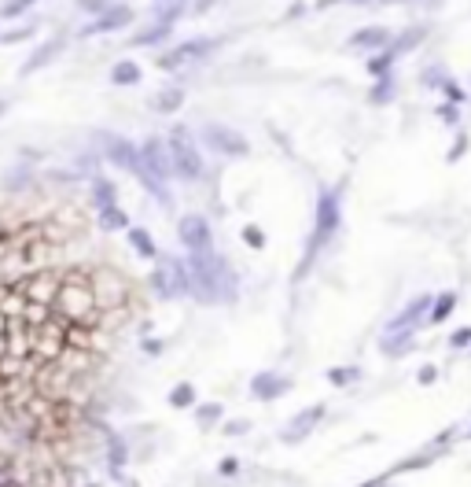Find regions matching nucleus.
Wrapping results in <instances>:
<instances>
[{"instance_id":"6e6552de","label":"nucleus","mask_w":471,"mask_h":487,"mask_svg":"<svg viewBox=\"0 0 471 487\" xmlns=\"http://www.w3.org/2000/svg\"><path fill=\"white\" fill-rule=\"evenodd\" d=\"M199 144H206V151L225 156V159H247V156H251V140H247L240 130L221 126V122H206L203 126V130H199Z\"/></svg>"},{"instance_id":"4d7b16f0","label":"nucleus","mask_w":471,"mask_h":487,"mask_svg":"<svg viewBox=\"0 0 471 487\" xmlns=\"http://www.w3.org/2000/svg\"><path fill=\"white\" fill-rule=\"evenodd\" d=\"M151 4H155V0H151Z\"/></svg>"},{"instance_id":"aec40b11","label":"nucleus","mask_w":471,"mask_h":487,"mask_svg":"<svg viewBox=\"0 0 471 487\" xmlns=\"http://www.w3.org/2000/svg\"><path fill=\"white\" fill-rule=\"evenodd\" d=\"M148 107H151L155 114H177L180 107H185V89H180V85H166V89H159V93L148 100Z\"/></svg>"},{"instance_id":"3c124183","label":"nucleus","mask_w":471,"mask_h":487,"mask_svg":"<svg viewBox=\"0 0 471 487\" xmlns=\"http://www.w3.org/2000/svg\"><path fill=\"white\" fill-rule=\"evenodd\" d=\"M306 15V4H291L287 8V19H302Z\"/></svg>"},{"instance_id":"9d476101","label":"nucleus","mask_w":471,"mask_h":487,"mask_svg":"<svg viewBox=\"0 0 471 487\" xmlns=\"http://www.w3.org/2000/svg\"><path fill=\"white\" fill-rule=\"evenodd\" d=\"M177 240L188 255H203V251H214V229H210V218L206 214H185L177 222Z\"/></svg>"},{"instance_id":"ddd939ff","label":"nucleus","mask_w":471,"mask_h":487,"mask_svg":"<svg viewBox=\"0 0 471 487\" xmlns=\"http://www.w3.org/2000/svg\"><path fill=\"white\" fill-rule=\"evenodd\" d=\"M324 403H313V406H306V410H298V414L284 425V432H280V443H287V447H295V443H302V440H309L313 435V428L324 421Z\"/></svg>"},{"instance_id":"f8f14e48","label":"nucleus","mask_w":471,"mask_h":487,"mask_svg":"<svg viewBox=\"0 0 471 487\" xmlns=\"http://www.w3.org/2000/svg\"><path fill=\"white\" fill-rule=\"evenodd\" d=\"M140 166L155 177H162V181H173V163H169V144L166 137H148L140 140Z\"/></svg>"},{"instance_id":"72a5a7b5","label":"nucleus","mask_w":471,"mask_h":487,"mask_svg":"<svg viewBox=\"0 0 471 487\" xmlns=\"http://www.w3.org/2000/svg\"><path fill=\"white\" fill-rule=\"evenodd\" d=\"M169 406H173V410H188V406H195V384H188V380L173 384V388H169Z\"/></svg>"},{"instance_id":"bb28decb","label":"nucleus","mask_w":471,"mask_h":487,"mask_svg":"<svg viewBox=\"0 0 471 487\" xmlns=\"http://www.w3.org/2000/svg\"><path fill=\"white\" fill-rule=\"evenodd\" d=\"M456 299H461V296H456L453 288L438 292V296H431V310H427V322H431V325H442V322H446V317H449V314L456 310Z\"/></svg>"},{"instance_id":"6e6d98bb","label":"nucleus","mask_w":471,"mask_h":487,"mask_svg":"<svg viewBox=\"0 0 471 487\" xmlns=\"http://www.w3.org/2000/svg\"><path fill=\"white\" fill-rule=\"evenodd\" d=\"M468 100H471V93H468Z\"/></svg>"},{"instance_id":"0eeeda50","label":"nucleus","mask_w":471,"mask_h":487,"mask_svg":"<svg viewBox=\"0 0 471 487\" xmlns=\"http://www.w3.org/2000/svg\"><path fill=\"white\" fill-rule=\"evenodd\" d=\"M137 22V11L133 4H122V0H111V4H103L96 15H88V22L82 30H77L74 37H82V41H88V37H107V33H122Z\"/></svg>"},{"instance_id":"f257e3e1","label":"nucleus","mask_w":471,"mask_h":487,"mask_svg":"<svg viewBox=\"0 0 471 487\" xmlns=\"http://www.w3.org/2000/svg\"><path fill=\"white\" fill-rule=\"evenodd\" d=\"M188 277H192L188 296L199 299L203 306H221L240 299V280H235L225 255H217V248L203 255H188Z\"/></svg>"},{"instance_id":"c03bdc74","label":"nucleus","mask_w":471,"mask_h":487,"mask_svg":"<svg viewBox=\"0 0 471 487\" xmlns=\"http://www.w3.org/2000/svg\"><path fill=\"white\" fill-rule=\"evenodd\" d=\"M335 4H383V0H317V11H324V8H335Z\"/></svg>"},{"instance_id":"de8ad7c7","label":"nucleus","mask_w":471,"mask_h":487,"mask_svg":"<svg viewBox=\"0 0 471 487\" xmlns=\"http://www.w3.org/2000/svg\"><path fill=\"white\" fill-rule=\"evenodd\" d=\"M103 4H111V0H77V11H82V15H96Z\"/></svg>"},{"instance_id":"1a4fd4ad","label":"nucleus","mask_w":471,"mask_h":487,"mask_svg":"<svg viewBox=\"0 0 471 487\" xmlns=\"http://www.w3.org/2000/svg\"><path fill=\"white\" fill-rule=\"evenodd\" d=\"M217 48H221V37H188V41L173 45L169 52L159 56V67L162 70H180V67H188V63L206 59L210 52H217Z\"/></svg>"},{"instance_id":"ea45409f","label":"nucleus","mask_w":471,"mask_h":487,"mask_svg":"<svg viewBox=\"0 0 471 487\" xmlns=\"http://www.w3.org/2000/svg\"><path fill=\"white\" fill-rule=\"evenodd\" d=\"M243 240L251 244L254 251H261V248H265V233H261L258 225H243Z\"/></svg>"},{"instance_id":"4be33fe9","label":"nucleus","mask_w":471,"mask_h":487,"mask_svg":"<svg viewBox=\"0 0 471 487\" xmlns=\"http://www.w3.org/2000/svg\"><path fill=\"white\" fill-rule=\"evenodd\" d=\"M169 270V280H173V296L185 299L192 292V277H188V259H177V255H159Z\"/></svg>"},{"instance_id":"603ef678","label":"nucleus","mask_w":471,"mask_h":487,"mask_svg":"<svg viewBox=\"0 0 471 487\" xmlns=\"http://www.w3.org/2000/svg\"><path fill=\"white\" fill-rule=\"evenodd\" d=\"M8 111H11V100H8V96H0V119H4Z\"/></svg>"},{"instance_id":"9b49d317","label":"nucleus","mask_w":471,"mask_h":487,"mask_svg":"<svg viewBox=\"0 0 471 487\" xmlns=\"http://www.w3.org/2000/svg\"><path fill=\"white\" fill-rule=\"evenodd\" d=\"M67 45H70V37L67 33H52L48 41H37L33 45V52L22 59V67H19V78H33L37 70H45V67H52L63 52H67Z\"/></svg>"},{"instance_id":"423d86ee","label":"nucleus","mask_w":471,"mask_h":487,"mask_svg":"<svg viewBox=\"0 0 471 487\" xmlns=\"http://www.w3.org/2000/svg\"><path fill=\"white\" fill-rule=\"evenodd\" d=\"M88 285H93V296H96V306L100 314H114V310H125L129 299H133V285L118 274V270H96L88 274Z\"/></svg>"},{"instance_id":"37998d69","label":"nucleus","mask_w":471,"mask_h":487,"mask_svg":"<svg viewBox=\"0 0 471 487\" xmlns=\"http://www.w3.org/2000/svg\"><path fill=\"white\" fill-rule=\"evenodd\" d=\"M438 119L449 122V126H456V122H461V111H456V104H449V100H446V104H438Z\"/></svg>"},{"instance_id":"2f4dec72","label":"nucleus","mask_w":471,"mask_h":487,"mask_svg":"<svg viewBox=\"0 0 471 487\" xmlns=\"http://www.w3.org/2000/svg\"><path fill=\"white\" fill-rule=\"evenodd\" d=\"M225 421V406L221 403H203V406H195V425L199 428H214Z\"/></svg>"},{"instance_id":"f03ea898","label":"nucleus","mask_w":471,"mask_h":487,"mask_svg":"<svg viewBox=\"0 0 471 487\" xmlns=\"http://www.w3.org/2000/svg\"><path fill=\"white\" fill-rule=\"evenodd\" d=\"M52 314L67 325H100V306L93 296V285H88V274L82 270H70L59 277V288L52 296Z\"/></svg>"},{"instance_id":"c756f323","label":"nucleus","mask_w":471,"mask_h":487,"mask_svg":"<svg viewBox=\"0 0 471 487\" xmlns=\"http://www.w3.org/2000/svg\"><path fill=\"white\" fill-rule=\"evenodd\" d=\"M148 288L155 292L159 299H177L173 296V280H169V270H166V262L162 259H155V270H151V277H148Z\"/></svg>"},{"instance_id":"dca6fc26","label":"nucleus","mask_w":471,"mask_h":487,"mask_svg":"<svg viewBox=\"0 0 471 487\" xmlns=\"http://www.w3.org/2000/svg\"><path fill=\"white\" fill-rule=\"evenodd\" d=\"M390 37H394L390 27H361L350 33V48L353 52H379V48L390 45Z\"/></svg>"},{"instance_id":"58836bf2","label":"nucleus","mask_w":471,"mask_h":487,"mask_svg":"<svg viewBox=\"0 0 471 487\" xmlns=\"http://www.w3.org/2000/svg\"><path fill=\"white\" fill-rule=\"evenodd\" d=\"M449 347H453V351L471 347V325H461V329H453V332H449Z\"/></svg>"},{"instance_id":"20e7f679","label":"nucleus","mask_w":471,"mask_h":487,"mask_svg":"<svg viewBox=\"0 0 471 487\" xmlns=\"http://www.w3.org/2000/svg\"><path fill=\"white\" fill-rule=\"evenodd\" d=\"M166 144H169V163H173V177L180 181H203L206 174V159H203V144L188 126H169L166 133Z\"/></svg>"},{"instance_id":"412c9836","label":"nucleus","mask_w":471,"mask_h":487,"mask_svg":"<svg viewBox=\"0 0 471 487\" xmlns=\"http://www.w3.org/2000/svg\"><path fill=\"white\" fill-rule=\"evenodd\" d=\"M125 237H129V248H133V255H140V259H148V262L159 259V244H155V237H151L144 225H133V222H129Z\"/></svg>"},{"instance_id":"79ce46f5","label":"nucleus","mask_w":471,"mask_h":487,"mask_svg":"<svg viewBox=\"0 0 471 487\" xmlns=\"http://www.w3.org/2000/svg\"><path fill=\"white\" fill-rule=\"evenodd\" d=\"M240 458H221L217 461V477H240Z\"/></svg>"},{"instance_id":"e433bc0d","label":"nucleus","mask_w":471,"mask_h":487,"mask_svg":"<svg viewBox=\"0 0 471 487\" xmlns=\"http://www.w3.org/2000/svg\"><path fill=\"white\" fill-rule=\"evenodd\" d=\"M471 148V137H468V130H456V137H453V144H449V151H446V159L449 163H461V156Z\"/></svg>"},{"instance_id":"5fc2aeb1","label":"nucleus","mask_w":471,"mask_h":487,"mask_svg":"<svg viewBox=\"0 0 471 487\" xmlns=\"http://www.w3.org/2000/svg\"><path fill=\"white\" fill-rule=\"evenodd\" d=\"M398 4H409V0H398Z\"/></svg>"},{"instance_id":"864d4df0","label":"nucleus","mask_w":471,"mask_h":487,"mask_svg":"<svg viewBox=\"0 0 471 487\" xmlns=\"http://www.w3.org/2000/svg\"><path fill=\"white\" fill-rule=\"evenodd\" d=\"M464 435H468V440H471V428H468V432H464Z\"/></svg>"},{"instance_id":"49530a36","label":"nucleus","mask_w":471,"mask_h":487,"mask_svg":"<svg viewBox=\"0 0 471 487\" xmlns=\"http://www.w3.org/2000/svg\"><path fill=\"white\" fill-rule=\"evenodd\" d=\"M416 380H420V384H424V388H431V384H435V380H438V366H431V362H427V366L420 369V373H416Z\"/></svg>"},{"instance_id":"cd10ccee","label":"nucleus","mask_w":471,"mask_h":487,"mask_svg":"<svg viewBox=\"0 0 471 487\" xmlns=\"http://www.w3.org/2000/svg\"><path fill=\"white\" fill-rule=\"evenodd\" d=\"M140 78H144V70H140L137 59H118L114 67H111V85H118V89L140 85Z\"/></svg>"},{"instance_id":"f704fd0d","label":"nucleus","mask_w":471,"mask_h":487,"mask_svg":"<svg viewBox=\"0 0 471 487\" xmlns=\"http://www.w3.org/2000/svg\"><path fill=\"white\" fill-rule=\"evenodd\" d=\"M376 85H372V104H390L394 100V74H383V78H372Z\"/></svg>"},{"instance_id":"a19ab883","label":"nucleus","mask_w":471,"mask_h":487,"mask_svg":"<svg viewBox=\"0 0 471 487\" xmlns=\"http://www.w3.org/2000/svg\"><path fill=\"white\" fill-rule=\"evenodd\" d=\"M446 78H449V74H446V70H442V67H427L420 82H424L427 89H438V85H442V82H446Z\"/></svg>"},{"instance_id":"7c9ffc66","label":"nucleus","mask_w":471,"mask_h":487,"mask_svg":"<svg viewBox=\"0 0 471 487\" xmlns=\"http://www.w3.org/2000/svg\"><path fill=\"white\" fill-rule=\"evenodd\" d=\"M394 63H398V56L390 52V45H387V48H379V52H372V59H369V74H372V78L394 74Z\"/></svg>"},{"instance_id":"b1692460","label":"nucleus","mask_w":471,"mask_h":487,"mask_svg":"<svg viewBox=\"0 0 471 487\" xmlns=\"http://www.w3.org/2000/svg\"><path fill=\"white\" fill-rule=\"evenodd\" d=\"M88 200H93V207L118 203V185L111 181V177H103V174H93L88 177Z\"/></svg>"},{"instance_id":"c85d7f7f","label":"nucleus","mask_w":471,"mask_h":487,"mask_svg":"<svg viewBox=\"0 0 471 487\" xmlns=\"http://www.w3.org/2000/svg\"><path fill=\"white\" fill-rule=\"evenodd\" d=\"M188 8H192V0H155L151 19H155V22H169V27H177V19L185 15Z\"/></svg>"},{"instance_id":"a878e982","label":"nucleus","mask_w":471,"mask_h":487,"mask_svg":"<svg viewBox=\"0 0 471 487\" xmlns=\"http://www.w3.org/2000/svg\"><path fill=\"white\" fill-rule=\"evenodd\" d=\"M424 37H427V27H424V22H416V27H405L401 33L394 30V37H390V52H394V56L412 52V48L424 41Z\"/></svg>"},{"instance_id":"a18cd8bd","label":"nucleus","mask_w":471,"mask_h":487,"mask_svg":"<svg viewBox=\"0 0 471 487\" xmlns=\"http://www.w3.org/2000/svg\"><path fill=\"white\" fill-rule=\"evenodd\" d=\"M221 432L225 435H247L251 432V421H229V425H221Z\"/></svg>"},{"instance_id":"473e14b6","label":"nucleus","mask_w":471,"mask_h":487,"mask_svg":"<svg viewBox=\"0 0 471 487\" xmlns=\"http://www.w3.org/2000/svg\"><path fill=\"white\" fill-rule=\"evenodd\" d=\"M41 0H4L0 4V22H15V19H26V11L37 8Z\"/></svg>"},{"instance_id":"6ab92c4d","label":"nucleus","mask_w":471,"mask_h":487,"mask_svg":"<svg viewBox=\"0 0 471 487\" xmlns=\"http://www.w3.org/2000/svg\"><path fill=\"white\" fill-rule=\"evenodd\" d=\"M169 37H173V27H169V22H148V27L144 30H137L133 37H129V48H155V45H162V41H169Z\"/></svg>"},{"instance_id":"a211bd4d","label":"nucleus","mask_w":471,"mask_h":487,"mask_svg":"<svg viewBox=\"0 0 471 487\" xmlns=\"http://www.w3.org/2000/svg\"><path fill=\"white\" fill-rule=\"evenodd\" d=\"M427 310H431V296H412L394 317H390L387 325H390V329H394V325H412V329H420V325L427 322Z\"/></svg>"},{"instance_id":"39448f33","label":"nucleus","mask_w":471,"mask_h":487,"mask_svg":"<svg viewBox=\"0 0 471 487\" xmlns=\"http://www.w3.org/2000/svg\"><path fill=\"white\" fill-rule=\"evenodd\" d=\"M93 148L103 163H111L114 170H125V174H137L140 170V144L129 140L122 133H111V130H96L93 133Z\"/></svg>"},{"instance_id":"f3484780","label":"nucleus","mask_w":471,"mask_h":487,"mask_svg":"<svg viewBox=\"0 0 471 487\" xmlns=\"http://www.w3.org/2000/svg\"><path fill=\"white\" fill-rule=\"evenodd\" d=\"M416 343V329L412 325H394V329H383V336H379V351L383 354H390V358H398V354H405Z\"/></svg>"},{"instance_id":"c9c22d12","label":"nucleus","mask_w":471,"mask_h":487,"mask_svg":"<svg viewBox=\"0 0 471 487\" xmlns=\"http://www.w3.org/2000/svg\"><path fill=\"white\" fill-rule=\"evenodd\" d=\"M361 380V369L357 366H339V369H328V384L335 388H350V384Z\"/></svg>"},{"instance_id":"09e8293b","label":"nucleus","mask_w":471,"mask_h":487,"mask_svg":"<svg viewBox=\"0 0 471 487\" xmlns=\"http://www.w3.org/2000/svg\"><path fill=\"white\" fill-rule=\"evenodd\" d=\"M19 156H22L26 163H41V159H45V151H37V148H30V144H22V148H19Z\"/></svg>"},{"instance_id":"2eb2a0df","label":"nucleus","mask_w":471,"mask_h":487,"mask_svg":"<svg viewBox=\"0 0 471 487\" xmlns=\"http://www.w3.org/2000/svg\"><path fill=\"white\" fill-rule=\"evenodd\" d=\"M287 391H291V377H284V373H272V369H265V373H254L251 377V399H258V403L284 399Z\"/></svg>"},{"instance_id":"8fccbe9b","label":"nucleus","mask_w":471,"mask_h":487,"mask_svg":"<svg viewBox=\"0 0 471 487\" xmlns=\"http://www.w3.org/2000/svg\"><path fill=\"white\" fill-rule=\"evenodd\" d=\"M140 347L148 354H162V340H140Z\"/></svg>"},{"instance_id":"393cba45","label":"nucleus","mask_w":471,"mask_h":487,"mask_svg":"<svg viewBox=\"0 0 471 487\" xmlns=\"http://www.w3.org/2000/svg\"><path fill=\"white\" fill-rule=\"evenodd\" d=\"M96 225L103 229V233H125L129 214L118 207V203H107V207H96Z\"/></svg>"},{"instance_id":"4c0bfd02","label":"nucleus","mask_w":471,"mask_h":487,"mask_svg":"<svg viewBox=\"0 0 471 487\" xmlns=\"http://www.w3.org/2000/svg\"><path fill=\"white\" fill-rule=\"evenodd\" d=\"M438 93H442V96H446V100H449V104H456V107H461V104H468V93H464V89H461V85H456L453 78H446V82H442V85H438Z\"/></svg>"},{"instance_id":"4468645a","label":"nucleus","mask_w":471,"mask_h":487,"mask_svg":"<svg viewBox=\"0 0 471 487\" xmlns=\"http://www.w3.org/2000/svg\"><path fill=\"white\" fill-rule=\"evenodd\" d=\"M37 181H41V174H37V163L15 159L4 174H0V192H8V196H22V192L37 188Z\"/></svg>"},{"instance_id":"7ed1b4c3","label":"nucleus","mask_w":471,"mask_h":487,"mask_svg":"<svg viewBox=\"0 0 471 487\" xmlns=\"http://www.w3.org/2000/svg\"><path fill=\"white\" fill-rule=\"evenodd\" d=\"M343 225V188H321L317 203H313V233H309V248L306 259L298 266V277H306V270L317 262V255L332 244V237Z\"/></svg>"},{"instance_id":"5701e85b","label":"nucleus","mask_w":471,"mask_h":487,"mask_svg":"<svg viewBox=\"0 0 471 487\" xmlns=\"http://www.w3.org/2000/svg\"><path fill=\"white\" fill-rule=\"evenodd\" d=\"M37 30H41V19H26V22L15 19V27L0 30V48H15L22 41H30V37H37Z\"/></svg>"}]
</instances>
